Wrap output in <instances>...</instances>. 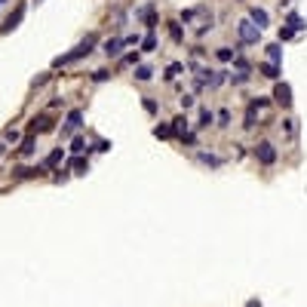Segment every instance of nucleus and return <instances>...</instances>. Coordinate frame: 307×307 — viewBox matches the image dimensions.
Instances as JSON below:
<instances>
[{"label":"nucleus","instance_id":"obj_1","mask_svg":"<svg viewBox=\"0 0 307 307\" xmlns=\"http://www.w3.org/2000/svg\"><path fill=\"white\" fill-rule=\"evenodd\" d=\"M95 43H98V37H95V34H89V37H86V40H83L80 46H74L71 53H65V56H59V59L53 62V68H62V65H71V62H77V59H83V56H89Z\"/></svg>","mask_w":307,"mask_h":307},{"label":"nucleus","instance_id":"obj_2","mask_svg":"<svg viewBox=\"0 0 307 307\" xmlns=\"http://www.w3.org/2000/svg\"><path fill=\"white\" fill-rule=\"evenodd\" d=\"M237 34H240V40H243V43H258V40H261V28L252 25L249 19H243V22L237 25Z\"/></svg>","mask_w":307,"mask_h":307},{"label":"nucleus","instance_id":"obj_3","mask_svg":"<svg viewBox=\"0 0 307 307\" xmlns=\"http://www.w3.org/2000/svg\"><path fill=\"white\" fill-rule=\"evenodd\" d=\"M255 160H258V163H264V166H274V163H277V147H274L271 141L255 144Z\"/></svg>","mask_w":307,"mask_h":307},{"label":"nucleus","instance_id":"obj_4","mask_svg":"<svg viewBox=\"0 0 307 307\" xmlns=\"http://www.w3.org/2000/svg\"><path fill=\"white\" fill-rule=\"evenodd\" d=\"M274 101L283 105V108H292V86L277 80V86H274Z\"/></svg>","mask_w":307,"mask_h":307},{"label":"nucleus","instance_id":"obj_5","mask_svg":"<svg viewBox=\"0 0 307 307\" xmlns=\"http://www.w3.org/2000/svg\"><path fill=\"white\" fill-rule=\"evenodd\" d=\"M80 126H83V111H71V114H68V120H65V126H62V135L68 138L74 129H80Z\"/></svg>","mask_w":307,"mask_h":307},{"label":"nucleus","instance_id":"obj_6","mask_svg":"<svg viewBox=\"0 0 307 307\" xmlns=\"http://www.w3.org/2000/svg\"><path fill=\"white\" fill-rule=\"evenodd\" d=\"M31 132H53V120L46 117V114L34 117V120H31Z\"/></svg>","mask_w":307,"mask_h":307},{"label":"nucleus","instance_id":"obj_7","mask_svg":"<svg viewBox=\"0 0 307 307\" xmlns=\"http://www.w3.org/2000/svg\"><path fill=\"white\" fill-rule=\"evenodd\" d=\"M123 46H126V43L120 40V37H114V40H108V43H105V56H108V59H117Z\"/></svg>","mask_w":307,"mask_h":307},{"label":"nucleus","instance_id":"obj_8","mask_svg":"<svg viewBox=\"0 0 307 307\" xmlns=\"http://www.w3.org/2000/svg\"><path fill=\"white\" fill-rule=\"evenodd\" d=\"M68 166L74 169V175H86V172H89V160H86V157H80V154H77V157H74Z\"/></svg>","mask_w":307,"mask_h":307},{"label":"nucleus","instance_id":"obj_9","mask_svg":"<svg viewBox=\"0 0 307 307\" xmlns=\"http://www.w3.org/2000/svg\"><path fill=\"white\" fill-rule=\"evenodd\" d=\"M135 16H138V19H141L147 28H154V25H157V13H154V7H144V10H138Z\"/></svg>","mask_w":307,"mask_h":307},{"label":"nucleus","instance_id":"obj_10","mask_svg":"<svg viewBox=\"0 0 307 307\" xmlns=\"http://www.w3.org/2000/svg\"><path fill=\"white\" fill-rule=\"evenodd\" d=\"M249 22H252V25H258V28H264V25H267V13H264V10H258V7H252V10H249Z\"/></svg>","mask_w":307,"mask_h":307},{"label":"nucleus","instance_id":"obj_11","mask_svg":"<svg viewBox=\"0 0 307 307\" xmlns=\"http://www.w3.org/2000/svg\"><path fill=\"white\" fill-rule=\"evenodd\" d=\"M22 16H25V4H22V7H16V13H13V16L7 19V25H4V31H13V28H16V25L22 22Z\"/></svg>","mask_w":307,"mask_h":307},{"label":"nucleus","instance_id":"obj_12","mask_svg":"<svg viewBox=\"0 0 307 307\" xmlns=\"http://www.w3.org/2000/svg\"><path fill=\"white\" fill-rule=\"evenodd\" d=\"M258 71H261L264 77H271V80H280V68H277L274 62H267V65H258Z\"/></svg>","mask_w":307,"mask_h":307},{"label":"nucleus","instance_id":"obj_13","mask_svg":"<svg viewBox=\"0 0 307 307\" xmlns=\"http://www.w3.org/2000/svg\"><path fill=\"white\" fill-rule=\"evenodd\" d=\"M169 37H172L175 43H184V31H181L178 22H169Z\"/></svg>","mask_w":307,"mask_h":307},{"label":"nucleus","instance_id":"obj_14","mask_svg":"<svg viewBox=\"0 0 307 307\" xmlns=\"http://www.w3.org/2000/svg\"><path fill=\"white\" fill-rule=\"evenodd\" d=\"M150 77H154V71H150L147 65H135V80L144 83V80H150Z\"/></svg>","mask_w":307,"mask_h":307},{"label":"nucleus","instance_id":"obj_15","mask_svg":"<svg viewBox=\"0 0 307 307\" xmlns=\"http://www.w3.org/2000/svg\"><path fill=\"white\" fill-rule=\"evenodd\" d=\"M59 160H62V147H56L49 157L43 160V169H53V166H59Z\"/></svg>","mask_w":307,"mask_h":307},{"label":"nucleus","instance_id":"obj_16","mask_svg":"<svg viewBox=\"0 0 307 307\" xmlns=\"http://www.w3.org/2000/svg\"><path fill=\"white\" fill-rule=\"evenodd\" d=\"M187 132V120L184 117H175L172 120V135H184Z\"/></svg>","mask_w":307,"mask_h":307},{"label":"nucleus","instance_id":"obj_17","mask_svg":"<svg viewBox=\"0 0 307 307\" xmlns=\"http://www.w3.org/2000/svg\"><path fill=\"white\" fill-rule=\"evenodd\" d=\"M212 120H215V114H212L209 108H203V111H200V123H197V126H200V129H206Z\"/></svg>","mask_w":307,"mask_h":307},{"label":"nucleus","instance_id":"obj_18","mask_svg":"<svg viewBox=\"0 0 307 307\" xmlns=\"http://www.w3.org/2000/svg\"><path fill=\"white\" fill-rule=\"evenodd\" d=\"M267 59H271L274 65L283 59V49H280V43H271V46H267Z\"/></svg>","mask_w":307,"mask_h":307},{"label":"nucleus","instance_id":"obj_19","mask_svg":"<svg viewBox=\"0 0 307 307\" xmlns=\"http://www.w3.org/2000/svg\"><path fill=\"white\" fill-rule=\"evenodd\" d=\"M141 49H144V53H154V49H157V37H154V31L141 40Z\"/></svg>","mask_w":307,"mask_h":307},{"label":"nucleus","instance_id":"obj_20","mask_svg":"<svg viewBox=\"0 0 307 307\" xmlns=\"http://www.w3.org/2000/svg\"><path fill=\"white\" fill-rule=\"evenodd\" d=\"M34 175H43L40 169H28V166H19L16 169V178H34Z\"/></svg>","mask_w":307,"mask_h":307},{"label":"nucleus","instance_id":"obj_21","mask_svg":"<svg viewBox=\"0 0 307 307\" xmlns=\"http://www.w3.org/2000/svg\"><path fill=\"white\" fill-rule=\"evenodd\" d=\"M289 28H292V31H301V28H307V25H304V19H301L298 13H292V16H289Z\"/></svg>","mask_w":307,"mask_h":307},{"label":"nucleus","instance_id":"obj_22","mask_svg":"<svg viewBox=\"0 0 307 307\" xmlns=\"http://www.w3.org/2000/svg\"><path fill=\"white\" fill-rule=\"evenodd\" d=\"M22 154H25V157H31V154H34V135H28L25 141H22V147H19Z\"/></svg>","mask_w":307,"mask_h":307},{"label":"nucleus","instance_id":"obj_23","mask_svg":"<svg viewBox=\"0 0 307 307\" xmlns=\"http://www.w3.org/2000/svg\"><path fill=\"white\" fill-rule=\"evenodd\" d=\"M200 163H206V166H221V160L212 157V154H200Z\"/></svg>","mask_w":307,"mask_h":307},{"label":"nucleus","instance_id":"obj_24","mask_svg":"<svg viewBox=\"0 0 307 307\" xmlns=\"http://www.w3.org/2000/svg\"><path fill=\"white\" fill-rule=\"evenodd\" d=\"M154 135H157V138H169V135H172V126H166V123H163V126L154 129Z\"/></svg>","mask_w":307,"mask_h":307},{"label":"nucleus","instance_id":"obj_25","mask_svg":"<svg viewBox=\"0 0 307 307\" xmlns=\"http://www.w3.org/2000/svg\"><path fill=\"white\" fill-rule=\"evenodd\" d=\"M71 150H74V154H83V150H89V147H86V141H83V138H74Z\"/></svg>","mask_w":307,"mask_h":307},{"label":"nucleus","instance_id":"obj_26","mask_svg":"<svg viewBox=\"0 0 307 307\" xmlns=\"http://www.w3.org/2000/svg\"><path fill=\"white\" fill-rule=\"evenodd\" d=\"M215 56H218L221 62H230V59H234V49H227V46H221V49H218Z\"/></svg>","mask_w":307,"mask_h":307},{"label":"nucleus","instance_id":"obj_27","mask_svg":"<svg viewBox=\"0 0 307 307\" xmlns=\"http://www.w3.org/2000/svg\"><path fill=\"white\" fill-rule=\"evenodd\" d=\"M292 37H295L292 28H280V40H292Z\"/></svg>","mask_w":307,"mask_h":307},{"label":"nucleus","instance_id":"obj_28","mask_svg":"<svg viewBox=\"0 0 307 307\" xmlns=\"http://www.w3.org/2000/svg\"><path fill=\"white\" fill-rule=\"evenodd\" d=\"M144 111H147V114H157V101H154V98H144Z\"/></svg>","mask_w":307,"mask_h":307},{"label":"nucleus","instance_id":"obj_29","mask_svg":"<svg viewBox=\"0 0 307 307\" xmlns=\"http://www.w3.org/2000/svg\"><path fill=\"white\" fill-rule=\"evenodd\" d=\"M175 74H181V65H169V71H166V80H172Z\"/></svg>","mask_w":307,"mask_h":307},{"label":"nucleus","instance_id":"obj_30","mask_svg":"<svg viewBox=\"0 0 307 307\" xmlns=\"http://www.w3.org/2000/svg\"><path fill=\"white\" fill-rule=\"evenodd\" d=\"M108 77H111L108 71H95V74H92V80H95V83H101V80H108Z\"/></svg>","mask_w":307,"mask_h":307},{"label":"nucleus","instance_id":"obj_31","mask_svg":"<svg viewBox=\"0 0 307 307\" xmlns=\"http://www.w3.org/2000/svg\"><path fill=\"white\" fill-rule=\"evenodd\" d=\"M123 65H138V53H129V56L123 59Z\"/></svg>","mask_w":307,"mask_h":307},{"label":"nucleus","instance_id":"obj_32","mask_svg":"<svg viewBox=\"0 0 307 307\" xmlns=\"http://www.w3.org/2000/svg\"><path fill=\"white\" fill-rule=\"evenodd\" d=\"M181 108H184V111L194 108V95H184V98H181Z\"/></svg>","mask_w":307,"mask_h":307},{"label":"nucleus","instance_id":"obj_33","mask_svg":"<svg viewBox=\"0 0 307 307\" xmlns=\"http://www.w3.org/2000/svg\"><path fill=\"white\" fill-rule=\"evenodd\" d=\"M7 141H13V144H16V141H19V132H16V129H10V132H7Z\"/></svg>","mask_w":307,"mask_h":307},{"label":"nucleus","instance_id":"obj_34","mask_svg":"<svg viewBox=\"0 0 307 307\" xmlns=\"http://www.w3.org/2000/svg\"><path fill=\"white\" fill-rule=\"evenodd\" d=\"M246 307H261V301H255V298H252V301H249Z\"/></svg>","mask_w":307,"mask_h":307},{"label":"nucleus","instance_id":"obj_35","mask_svg":"<svg viewBox=\"0 0 307 307\" xmlns=\"http://www.w3.org/2000/svg\"><path fill=\"white\" fill-rule=\"evenodd\" d=\"M4 4H7V0H0V7H4Z\"/></svg>","mask_w":307,"mask_h":307}]
</instances>
